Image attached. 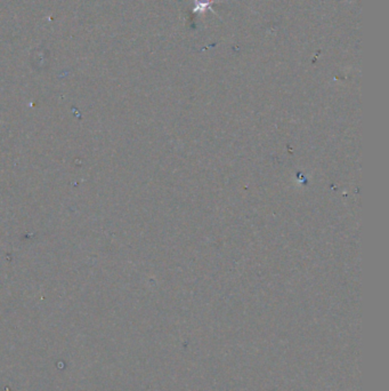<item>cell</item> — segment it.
Wrapping results in <instances>:
<instances>
[{
  "mask_svg": "<svg viewBox=\"0 0 389 391\" xmlns=\"http://www.w3.org/2000/svg\"><path fill=\"white\" fill-rule=\"evenodd\" d=\"M213 1L212 0H195V13H202L205 10L209 9L211 7V3Z\"/></svg>",
  "mask_w": 389,
  "mask_h": 391,
  "instance_id": "cell-1",
  "label": "cell"
}]
</instances>
